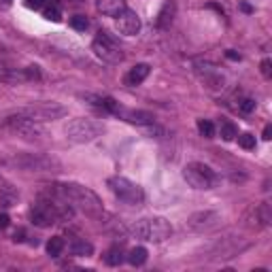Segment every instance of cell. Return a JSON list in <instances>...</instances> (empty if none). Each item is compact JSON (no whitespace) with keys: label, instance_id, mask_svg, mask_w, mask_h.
I'll use <instances>...</instances> for the list:
<instances>
[{"label":"cell","instance_id":"7a4b0ae2","mask_svg":"<svg viewBox=\"0 0 272 272\" xmlns=\"http://www.w3.org/2000/svg\"><path fill=\"white\" fill-rule=\"evenodd\" d=\"M130 232L136 238L143 240H151V242H164L166 238H170L172 234V225L166 221L164 217H151V219H138L136 223H132Z\"/></svg>","mask_w":272,"mask_h":272},{"label":"cell","instance_id":"44dd1931","mask_svg":"<svg viewBox=\"0 0 272 272\" xmlns=\"http://www.w3.org/2000/svg\"><path fill=\"white\" fill-rule=\"evenodd\" d=\"M198 132L204 138H213L215 136V126H213V121H208V119H198Z\"/></svg>","mask_w":272,"mask_h":272},{"label":"cell","instance_id":"ac0fdd59","mask_svg":"<svg viewBox=\"0 0 272 272\" xmlns=\"http://www.w3.org/2000/svg\"><path fill=\"white\" fill-rule=\"evenodd\" d=\"M64 247H66L64 238H62V236H54V238H49V242H47V253L51 257H60Z\"/></svg>","mask_w":272,"mask_h":272},{"label":"cell","instance_id":"1f68e13d","mask_svg":"<svg viewBox=\"0 0 272 272\" xmlns=\"http://www.w3.org/2000/svg\"><path fill=\"white\" fill-rule=\"evenodd\" d=\"M225 55H228L230 60H240V55L236 54V51H232V49H230V51H228V54H225Z\"/></svg>","mask_w":272,"mask_h":272},{"label":"cell","instance_id":"8fae6325","mask_svg":"<svg viewBox=\"0 0 272 272\" xmlns=\"http://www.w3.org/2000/svg\"><path fill=\"white\" fill-rule=\"evenodd\" d=\"M96 9L107 17H117L126 11V0H96Z\"/></svg>","mask_w":272,"mask_h":272},{"label":"cell","instance_id":"d4e9b609","mask_svg":"<svg viewBox=\"0 0 272 272\" xmlns=\"http://www.w3.org/2000/svg\"><path fill=\"white\" fill-rule=\"evenodd\" d=\"M257 215L262 217V223H264V225H268V223L272 221V213H270V206H268V204H262V206H259V208H257Z\"/></svg>","mask_w":272,"mask_h":272},{"label":"cell","instance_id":"277c9868","mask_svg":"<svg viewBox=\"0 0 272 272\" xmlns=\"http://www.w3.org/2000/svg\"><path fill=\"white\" fill-rule=\"evenodd\" d=\"M91 49L107 64H119V62H124V51H121L119 43L107 30H100L96 34L94 43H91Z\"/></svg>","mask_w":272,"mask_h":272},{"label":"cell","instance_id":"4316f807","mask_svg":"<svg viewBox=\"0 0 272 272\" xmlns=\"http://www.w3.org/2000/svg\"><path fill=\"white\" fill-rule=\"evenodd\" d=\"M45 2H47V0H24L26 7H28V9H34V11H40Z\"/></svg>","mask_w":272,"mask_h":272},{"label":"cell","instance_id":"ffe728a7","mask_svg":"<svg viewBox=\"0 0 272 272\" xmlns=\"http://www.w3.org/2000/svg\"><path fill=\"white\" fill-rule=\"evenodd\" d=\"M219 134H221L223 141H234L236 136H238V130H236V126L232 121H221V126H219Z\"/></svg>","mask_w":272,"mask_h":272},{"label":"cell","instance_id":"2e32d148","mask_svg":"<svg viewBox=\"0 0 272 272\" xmlns=\"http://www.w3.org/2000/svg\"><path fill=\"white\" fill-rule=\"evenodd\" d=\"M71 253L77 257H88L94 253V245H91V242H85V240H74L71 245Z\"/></svg>","mask_w":272,"mask_h":272},{"label":"cell","instance_id":"cb8c5ba5","mask_svg":"<svg viewBox=\"0 0 272 272\" xmlns=\"http://www.w3.org/2000/svg\"><path fill=\"white\" fill-rule=\"evenodd\" d=\"M253 109H255V100H253V98H242V100L238 102V111L242 115H249Z\"/></svg>","mask_w":272,"mask_h":272},{"label":"cell","instance_id":"e0dca14e","mask_svg":"<svg viewBox=\"0 0 272 272\" xmlns=\"http://www.w3.org/2000/svg\"><path fill=\"white\" fill-rule=\"evenodd\" d=\"M124 259H126V255H124V251H121V247H111L104 253V262L109 266H119Z\"/></svg>","mask_w":272,"mask_h":272},{"label":"cell","instance_id":"9a60e30c","mask_svg":"<svg viewBox=\"0 0 272 272\" xmlns=\"http://www.w3.org/2000/svg\"><path fill=\"white\" fill-rule=\"evenodd\" d=\"M40 11H43L45 19H49V21H60L62 19V9H60V4H57V2H51V0H47Z\"/></svg>","mask_w":272,"mask_h":272},{"label":"cell","instance_id":"4fadbf2b","mask_svg":"<svg viewBox=\"0 0 272 272\" xmlns=\"http://www.w3.org/2000/svg\"><path fill=\"white\" fill-rule=\"evenodd\" d=\"M149 64H136L132 71L126 74V85H130V88H134V85H141L145 79L149 77Z\"/></svg>","mask_w":272,"mask_h":272},{"label":"cell","instance_id":"484cf974","mask_svg":"<svg viewBox=\"0 0 272 272\" xmlns=\"http://www.w3.org/2000/svg\"><path fill=\"white\" fill-rule=\"evenodd\" d=\"M259 68H262V74L266 79H270L272 77V62L266 57V60H262V64H259Z\"/></svg>","mask_w":272,"mask_h":272},{"label":"cell","instance_id":"30bf717a","mask_svg":"<svg viewBox=\"0 0 272 272\" xmlns=\"http://www.w3.org/2000/svg\"><path fill=\"white\" fill-rule=\"evenodd\" d=\"M13 164L21 166V168H26V170H45V168H49L51 164H55V162L49 158H43V155H24V158H15Z\"/></svg>","mask_w":272,"mask_h":272},{"label":"cell","instance_id":"4dcf8cb0","mask_svg":"<svg viewBox=\"0 0 272 272\" xmlns=\"http://www.w3.org/2000/svg\"><path fill=\"white\" fill-rule=\"evenodd\" d=\"M264 138H266V141H270V138H272V126H266V128H264Z\"/></svg>","mask_w":272,"mask_h":272},{"label":"cell","instance_id":"f1b7e54d","mask_svg":"<svg viewBox=\"0 0 272 272\" xmlns=\"http://www.w3.org/2000/svg\"><path fill=\"white\" fill-rule=\"evenodd\" d=\"M4 228H9V215H7V213H2V215H0V230H4Z\"/></svg>","mask_w":272,"mask_h":272},{"label":"cell","instance_id":"83f0119b","mask_svg":"<svg viewBox=\"0 0 272 272\" xmlns=\"http://www.w3.org/2000/svg\"><path fill=\"white\" fill-rule=\"evenodd\" d=\"M40 77V73H38V68L36 66H30L26 71V79H38Z\"/></svg>","mask_w":272,"mask_h":272},{"label":"cell","instance_id":"5bb4252c","mask_svg":"<svg viewBox=\"0 0 272 272\" xmlns=\"http://www.w3.org/2000/svg\"><path fill=\"white\" fill-rule=\"evenodd\" d=\"M175 0H166L164 2V7L160 9V13H158V26L160 28H168L172 24V17H175Z\"/></svg>","mask_w":272,"mask_h":272},{"label":"cell","instance_id":"d6986e66","mask_svg":"<svg viewBox=\"0 0 272 272\" xmlns=\"http://www.w3.org/2000/svg\"><path fill=\"white\" fill-rule=\"evenodd\" d=\"M128 262L132 266H143L145 262H147V249H145V247H134L128 253Z\"/></svg>","mask_w":272,"mask_h":272},{"label":"cell","instance_id":"52a82bcc","mask_svg":"<svg viewBox=\"0 0 272 272\" xmlns=\"http://www.w3.org/2000/svg\"><path fill=\"white\" fill-rule=\"evenodd\" d=\"M2 130H11L13 134H17L24 141H34V138L43 136V128L36 124V121L28 119L26 115L17 113V115H11L2 121Z\"/></svg>","mask_w":272,"mask_h":272},{"label":"cell","instance_id":"f546056e","mask_svg":"<svg viewBox=\"0 0 272 272\" xmlns=\"http://www.w3.org/2000/svg\"><path fill=\"white\" fill-rule=\"evenodd\" d=\"M11 7H13V0H0V9H2V11H7Z\"/></svg>","mask_w":272,"mask_h":272},{"label":"cell","instance_id":"3957f363","mask_svg":"<svg viewBox=\"0 0 272 272\" xmlns=\"http://www.w3.org/2000/svg\"><path fill=\"white\" fill-rule=\"evenodd\" d=\"M183 179L187 181V185H192L194 189H211L219 183L217 172L211 166L202 164V162H192L183 168Z\"/></svg>","mask_w":272,"mask_h":272},{"label":"cell","instance_id":"836d02e7","mask_svg":"<svg viewBox=\"0 0 272 272\" xmlns=\"http://www.w3.org/2000/svg\"><path fill=\"white\" fill-rule=\"evenodd\" d=\"M66 2H73V4H79V2H83V0H66Z\"/></svg>","mask_w":272,"mask_h":272},{"label":"cell","instance_id":"8992f818","mask_svg":"<svg viewBox=\"0 0 272 272\" xmlns=\"http://www.w3.org/2000/svg\"><path fill=\"white\" fill-rule=\"evenodd\" d=\"M109 187H111V192L117 196L121 202H126V204H130V206H138V204H143V200H145L141 185L132 183L130 179H126V177H111L109 179Z\"/></svg>","mask_w":272,"mask_h":272},{"label":"cell","instance_id":"7c38bea8","mask_svg":"<svg viewBox=\"0 0 272 272\" xmlns=\"http://www.w3.org/2000/svg\"><path fill=\"white\" fill-rule=\"evenodd\" d=\"M117 115H119V117H124L126 121H130V124H138V126L151 124V121H153L151 113H147V111H130V109H124V107H119Z\"/></svg>","mask_w":272,"mask_h":272},{"label":"cell","instance_id":"6da1fadb","mask_svg":"<svg viewBox=\"0 0 272 272\" xmlns=\"http://www.w3.org/2000/svg\"><path fill=\"white\" fill-rule=\"evenodd\" d=\"M54 194L57 196V198H62L64 202H68L71 206L83 211L85 215H90V217H102L104 215L100 198H98L90 187H85V185L57 183V185H54Z\"/></svg>","mask_w":272,"mask_h":272},{"label":"cell","instance_id":"9c48e42d","mask_svg":"<svg viewBox=\"0 0 272 272\" xmlns=\"http://www.w3.org/2000/svg\"><path fill=\"white\" fill-rule=\"evenodd\" d=\"M117 30L121 34H126V36H134L141 30V19H138V15L134 11H128L126 9L124 13L117 15Z\"/></svg>","mask_w":272,"mask_h":272},{"label":"cell","instance_id":"ba28073f","mask_svg":"<svg viewBox=\"0 0 272 272\" xmlns=\"http://www.w3.org/2000/svg\"><path fill=\"white\" fill-rule=\"evenodd\" d=\"M21 115H26L28 119L36 121H49V119H60L66 115V109L60 107L57 102H38V104H32V107H26L19 111Z\"/></svg>","mask_w":272,"mask_h":272},{"label":"cell","instance_id":"7402d4cb","mask_svg":"<svg viewBox=\"0 0 272 272\" xmlns=\"http://www.w3.org/2000/svg\"><path fill=\"white\" fill-rule=\"evenodd\" d=\"M71 26L79 32H85L90 28V19L85 15H74V17H71Z\"/></svg>","mask_w":272,"mask_h":272},{"label":"cell","instance_id":"d6a6232c","mask_svg":"<svg viewBox=\"0 0 272 272\" xmlns=\"http://www.w3.org/2000/svg\"><path fill=\"white\" fill-rule=\"evenodd\" d=\"M240 9L245 11V13H251V11H253V9H251V7H249V4H247V2H242V4H240Z\"/></svg>","mask_w":272,"mask_h":272},{"label":"cell","instance_id":"5b68a950","mask_svg":"<svg viewBox=\"0 0 272 272\" xmlns=\"http://www.w3.org/2000/svg\"><path fill=\"white\" fill-rule=\"evenodd\" d=\"M100 132H102L100 124H96L91 119H85V117H77V119L68 121L64 128V134L73 143H91L94 138L100 136Z\"/></svg>","mask_w":272,"mask_h":272},{"label":"cell","instance_id":"603a6c76","mask_svg":"<svg viewBox=\"0 0 272 272\" xmlns=\"http://www.w3.org/2000/svg\"><path fill=\"white\" fill-rule=\"evenodd\" d=\"M238 145L242 149H255V136L251 132H245V134L238 136Z\"/></svg>","mask_w":272,"mask_h":272}]
</instances>
